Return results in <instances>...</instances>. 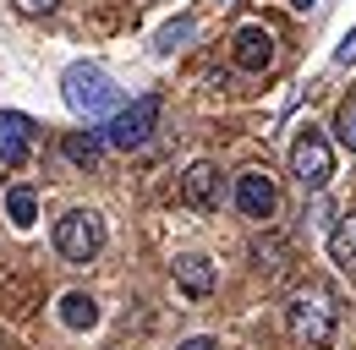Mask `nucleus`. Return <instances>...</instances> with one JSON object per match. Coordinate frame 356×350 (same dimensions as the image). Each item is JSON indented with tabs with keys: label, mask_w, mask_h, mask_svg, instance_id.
<instances>
[{
	"label": "nucleus",
	"mask_w": 356,
	"mask_h": 350,
	"mask_svg": "<svg viewBox=\"0 0 356 350\" xmlns=\"http://www.w3.org/2000/svg\"><path fill=\"white\" fill-rule=\"evenodd\" d=\"M285 328H291V340L302 350H329L334 345V328H340V306H334L329 290L302 285V290L285 296Z\"/></svg>",
	"instance_id": "obj_1"
},
{
	"label": "nucleus",
	"mask_w": 356,
	"mask_h": 350,
	"mask_svg": "<svg viewBox=\"0 0 356 350\" xmlns=\"http://www.w3.org/2000/svg\"><path fill=\"white\" fill-rule=\"evenodd\" d=\"M60 93H66L72 115H83V121H110V115L121 110V88L110 83V72H99L93 60L66 66V72H60Z\"/></svg>",
	"instance_id": "obj_2"
},
{
	"label": "nucleus",
	"mask_w": 356,
	"mask_h": 350,
	"mask_svg": "<svg viewBox=\"0 0 356 350\" xmlns=\"http://www.w3.org/2000/svg\"><path fill=\"white\" fill-rule=\"evenodd\" d=\"M159 93H143V99H132V104H121L110 121H104V148H121V153H137L148 137H154V126H159Z\"/></svg>",
	"instance_id": "obj_3"
},
{
	"label": "nucleus",
	"mask_w": 356,
	"mask_h": 350,
	"mask_svg": "<svg viewBox=\"0 0 356 350\" xmlns=\"http://www.w3.org/2000/svg\"><path fill=\"white\" fill-rule=\"evenodd\" d=\"M55 252L66 262H93L104 252V219L93 208H72L55 219Z\"/></svg>",
	"instance_id": "obj_4"
},
{
	"label": "nucleus",
	"mask_w": 356,
	"mask_h": 350,
	"mask_svg": "<svg viewBox=\"0 0 356 350\" xmlns=\"http://www.w3.org/2000/svg\"><path fill=\"white\" fill-rule=\"evenodd\" d=\"M291 175H296L302 192H323V186H329V175H334V148H329V137L318 126H302V137L291 142Z\"/></svg>",
	"instance_id": "obj_5"
},
{
	"label": "nucleus",
	"mask_w": 356,
	"mask_h": 350,
	"mask_svg": "<svg viewBox=\"0 0 356 350\" xmlns=\"http://www.w3.org/2000/svg\"><path fill=\"white\" fill-rule=\"evenodd\" d=\"M230 60H236V72H247V77L268 72V66H274V33H268L264 22L236 28V39H230Z\"/></svg>",
	"instance_id": "obj_6"
},
{
	"label": "nucleus",
	"mask_w": 356,
	"mask_h": 350,
	"mask_svg": "<svg viewBox=\"0 0 356 350\" xmlns=\"http://www.w3.org/2000/svg\"><path fill=\"white\" fill-rule=\"evenodd\" d=\"M220 170H214V165H209V159H197V165H192V170L181 175V203H186V208H192V214H214V208H220Z\"/></svg>",
	"instance_id": "obj_7"
},
{
	"label": "nucleus",
	"mask_w": 356,
	"mask_h": 350,
	"mask_svg": "<svg viewBox=\"0 0 356 350\" xmlns=\"http://www.w3.org/2000/svg\"><path fill=\"white\" fill-rule=\"evenodd\" d=\"M274 203H280V192H274V181H268L264 170H241L236 175V208L247 219H274Z\"/></svg>",
	"instance_id": "obj_8"
},
{
	"label": "nucleus",
	"mask_w": 356,
	"mask_h": 350,
	"mask_svg": "<svg viewBox=\"0 0 356 350\" xmlns=\"http://www.w3.org/2000/svg\"><path fill=\"white\" fill-rule=\"evenodd\" d=\"M28 153H33V121L22 115V110H0V165H28Z\"/></svg>",
	"instance_id": "obj_9"
},
{
	"label": "nucleus",
	"mask_w": 356,
	"mask_h": 350,
	"mask_svg": "<svg viewBox=\"0 0 356 350\" xmlns=\"http://www.w3.org/2000/svg\"><path fill=\"white\" fill-rule=\"evenodd\" d=\"M176 285L192 296V301H203V296H214L220 268H214L209 258H197V252H186V258H176Z\"/></svg>",
	"instance_id": "obj_10"
},
{
	"label": "nucleus",
	"mask_w": 356,
	"mask_h": 350,
	"mask_svg": "<svg viewBox=\"0 0 356 350\" xmlns=\"http://www.w3.org/2000/svg\"><path fill=\"white\" fill-rule=\"evenodd\" d=\"M55 312H60V323H66L72 334H88L93 323H99V301H93V296H83V290H66Z\"/></svg>",
	"instance_id": "obj_11"
},
{
	"label": "nucleus",
	"mask_w": 356,
	"mask_h": 350,
	"mask_svg": "<svg viewBox=\"0 0 356 350\" xmlns=\"http://www.w3.org/2000/svg\"><path fill=\"white\" fill-rule=\"evenodd\" d=\"M60 153H66L77 170H93V165L104 159V137H99V131H66V137H60Z\"/></svg>",
	"instance_id": "obj_12"
},
{
	"label": "nucleus",
	"mask_w": 356,
	"mask_h": 350,
	"mask_svg": "<svg viewBox=\"0 0 356 350\" xmlns=\"http://www.w3.org/2000/svg\"><path fill=\"white\" fill-rule=\"evenodd\" d=\"M329 258H334L340 274H351V279H356V214H346L334 230H329Z\"/></svg>",
	"instance_id": "obj_13"
},
{
	"label": "nucleus",
	"mask_w": 356,
	"mask_h": 350,
	"mask_svg": "<svg viewBox=\"0 0 356 350\" xmlns=\"http://www.w3.org/2000/svg\"><path fill=\"white\" fill-rule=\"evenodd\" d=\"M252 262H258L264 274H280V268L291 262V241H285V235H274V230H264V235L252 241Z\"/></svg>",
	"instance_id": "obj_14"
},
{
	"label": "nucleus",
	"mask_w": 356,
	"mask_h": 350,
	"mask_svg": "<svg viewBox=\"0 0 356 350\" xmlns=\"http://www.w3.org/2000/svg\"><path fill=\"white\" fill-rule=\"evenodd\" d=\"M6 219H11L17 230H33V219H39V197H33V186H11V197H6Z\"/></svg>",
	"instance_id": "obj_15"
},
{
	"label": "nucleus",
	"mask_w": 356,
	"mask_h": 350,
	"mask_svg": "<svg viewBox=\"0 0 356 350\" xmlns=\"http://www.w3.org/2000/svg\"><path fill=\"white\" fill-rule=\"evenodd\" d=\"M334 137H340V148H351V153H356V93H351V99H340V110H334Z\"/></svg>",
	"instance_id": "obj_16"
},
{
	"label": "nucleus",
	"mask_w": 356,
	"mask_h": 350,
	"mask_svg": "<svg viewBox=\"0 0 356 350\" xmlns=\"http://www.w3.org/2000/svg\"><path fill=\"white\" fill-rule=\"evenodd\" d=\"M181 39H192V17H181V22H170V28H165V33H159V49H165V55H170V49H176Z\"/></svg>",
	"instance_id": "obj_17"
},
{
	"label": "nucleus",
	"mask_w": 356,
	"mask_h": 350,
	"mask_svg": "<svg viewBox=\"0 0 356 350\" xmlns=\"http://www.w3.org/2000/svg\"><path fill=\"white\" fill-rule=\"evenodd\" d=\"M55 6H60V0H17V11H28V17H44Z\"/></svg>",
	"instance_id": "obj_18"
},
{
	"label": "nucleus",
	"mask_w": 356,
	"mask_h": 350,
	"mask_svg": "<svg viewBox=\"0 0 356 350\" xmlns=\"http://www.w3.org/2000/svg\"><path fill=\"white\" fill-rule=\"evenodd\" d=\"M334 60H340V66H351V60H356V33H346V44L334 49Z\"/></svg>",
	"instance_id": "obj_19"
},
{
	"label": "nucleus",
	"mask_w": 356,
	"mask_h": 350,
	"mask_svg": "<svg viewBox=\"0 0 356 350\" xmlns=\"http://www.w3.org/2000/svg\"><path fill=\"white\" fill-rule=\"evenodd\" d=\"M176 350H220L214 340H186V345H176Z\"/></svg>",
	"instance_id": "obj_20"
},
{
	"label": "nucleus",
	"mask_w": 356,
	"mask_h": 350,
	"mask_svg": "<svg viewBox=\"0 0 356 350\" xmlns=\"http://www.w3.org/2000/svg\"><path fill=\"white\" fill-rule=\"evenodd\" d=\"M291 6H296V11H307V6H318V0H291Z\"/></svg>",
	"instance_id": "obj_21"
},
{
	"label": "nucleus",
	"mask_w": 356,
	"mask_h": 350,
	"mask_svg": "<svg viewBox=\"0 0 356 350\" xmlns=\"http://www.w3.org/2000/svg\"><path fill=\"white\" fill-rule=\"evenodd\" d=\"M220 6H225V0H220Z\"/></svg>",
	"instance_id": "obj_22"
}]
</instances>
